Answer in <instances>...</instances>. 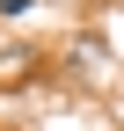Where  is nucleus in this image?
Returning <instances> with one entry per match:
<instances>
[{
    "label": "nucleus",
    "mask_w": 124,
    "mask_h": 131,
    "mask_svg": "<svg viewBox=\"0 0 124 131\" xmlns=\"http://www.w3.org/2000/svg\"><path fill=\"white\" fill-rule=\"evenodd\" d=\"M0 15H29V0H0Z\"/></svg>",
    "instance_id": "f257e3e1"
}]
</instances>
